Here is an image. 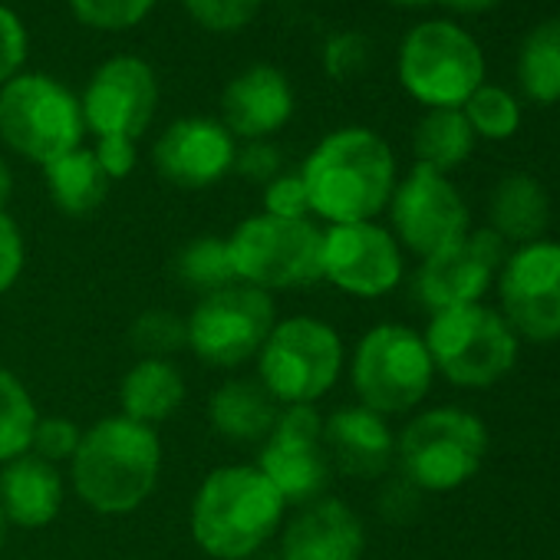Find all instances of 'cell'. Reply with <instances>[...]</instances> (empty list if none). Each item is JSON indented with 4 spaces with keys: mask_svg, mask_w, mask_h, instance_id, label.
<instances>
[{
    "mask_svg": "<svg viewBox=\"0 0 560 560\" xmlns=\"http://www.w3.org/2000/svg\"><path fill=\"white\" fill-rule=\"evenodd\" d=\"M311 214L330 224L376 221L396 191V155L366 126L327 132L301 165Z\"/></svg>",
    "mask_w": 560,
    "mask_h": 560,
    "instance_id": "cell-1",
    "label": "cell"
},
{
    "mask_svg": "<svg viewBox=\"0 0 560 560\" xmlns=\"http://www.w3.org/2000/svg\"><path fill=\"white\" fill-rule=\"evenodd\" d=\"M162 475V439L152 425L122 412L93 422L70 458V485L77 498L106 517L142 508Z\"/></svg>",
    "mask_w": 560,
    "mask_h": 560,
    "instance_id": "cell-2",
    "label": "cell"
},
{
    "mask_svg": "<svg viewBox=\"0 0 560 560\" xmlns=\"http://www.w3.org/2000/svg\"><path fill=\"white\" fill-rule=\"evenodd\" d=\"M288 501L257 465H221L195 491L188 527L214 560L254 557L284 524Z\"/></svg>",
    "mask_w": 560,
    "mask_h": 560,
    "instance_id": "cell-3",
    "label": "cell"
},
{
    "mask_svg": "<svg viewBox=\"0 0 560 560\" xmlns=\"http://www.w3.org/2000/svg\"><path fill=\"white\" fill-rule=\"evenodd\" d=\"M488 425L481 416L439 406L419 412L396 439V462L416 491L448 494L468 485L488 458Z\"/></svg>",
    "mask_w": 560,
    "mask_h": 560,
    "instance_id": "cell-4",
    "label": "cell"
},
{
    "mask_svg": "<svg viewBox=\"0 0 560 560\" xmlns=\"http://www.w3.org/2000/svg\"><path fill=\"white\" fill-rule=\"evenodd\" d=\"M343 340L320 317L277 320L257 353V383L277 406H317L343 373Z\"/></svg>",
    "mask_w": 560,
    "mask_h": 560,
    "instance_id": "cell-5",
    "label": "cell"
},
{
    "mask_svg": "<svg viewBox=\"0 0 560 560\" xmlns=\"http://www.w3.org/2000/svg\"><path fill=\"white\" fill-rule=\"evenodd\" d=\"M224 241L237 284H250L270 294L311 288L324 280V228L314 218L288 221L260 211L244 218Z\"/></svg>",
    "mask_w": 560,
    "mask_h": 560,
    "instance_id": "cell-6",
    "label": "cell"
},
{
    "mask_svg": "<svg viewBox=\"0 0 560 560\" xmlns=\"http://www.w3.org/2000/svg\"><path fill=\"white\" fill-rule=\"evenodd\" d=\"M399 86L425 109H462L485 83V54L455 21L416 24L396 57Z\"/></svg>",
    "mask_w": 560,
    "mask_h": 560,
    "instance_id": "cell-7",
    "label": "cell"
},
{
    "mask_svg": "<svg viewBox=\"0 0 560 560\" xmlns=\"http://www.w3.org/2000/svg\"><path fill=\"white\" fill-rule=\"evenodd\" d=\"M435 373L462 389H488L501 383L521 357V340L501 317L485 304L448 307L432 314L422 334Z\"/></svg>",
    "mask_w": 560,
    "mask_h": 560,
    "instance_id": "cell-8",
    "label": "cell"
},
{
    "mask_svg": "<svg viewBox=\"0 0 560 560\" xmlns=\"http://www.w3.org/2000/svg\"><path fill=\"white\" fill-rule=\"evenodd\" d=\"M80 96L47 73H21L0 86V142L40 168L83 145Z\"/></svg>",
    "mask_w": 560,
    "mask_h": 560,
    "instance_id": "cell-9",
    "label": "cell"
},
{
    "mask_svg": "<svg viewBox=\"0 0 560 560\" xmlns=\"http://www.w3.org/2000/svg\"><path fill=\"white\" fill-rule=\"evenodd\" d=\"M350 380L360 406L380 416H402L429 396L435 366L419 330L380 324L360 337L350 360Z\"/></svg>",
    "mask_w": 560,
    "mask_h": 560,
    "instance_id": "cell-10",
    "label": "cell"
},
{
    "mask_svg": "<svg viewBox=\"0 0 560 560\" xmlns=\"http://www.w3.org/2000/svg\"><path fill=\"white\" fill-rule=\"evenodd\" d=\"M188 324V350L214 370H234L257 360L264 340L277 324V307L267 291L250 284H231L208 298H198Z\"/></svg>",
    "mask_w": 560,
    "mask_h": 560,
    "instance_id": "cell-11",
    "label": "cell"
},
{
    "mask_svg": "<svg viewBox=\"0 0 560 560\" xmlns=\"http://www.w3.org/2000/svg\"><path fill=\"white\" fill-rule=\"evenodd\" d=\"M501 317L517 340H560V241L540 237L514 247L498 270Z\"/></svg>",
    "mask_w": 560,
    "mask_h": 560,
    "instance_id": "cell-12",
    "label": "cell"
},
{
    "mask_svg": "<svg viewBox=\"0 0 560 560\" xmlns=\"http://www.w3.org/2000/svg\"><path fill=\"white\" fill-rule=\"evenodd\" d=\"M254 465L288 504L301 508L324 498L334 481V465L324 445V416L317 406H280Z\"/></svg>",
    "mask_w": 560,
    "mask_h": 560,
    "instance_id": "cell-13",
    "label": "cell"
},
{
    "mask_svg": "<svg viewBox=\"0 0 560 560\" xmlns=\"http://www.w3.org/2000/svg\"><path fill=\"white\" fill-rule=\"evenodd\" d=\"M324 280L357 301H380L399 288L406 273L402 247L389 228L376 221L324 228L320 254Z\"/></svg>",
    "mask_w": 560,
    "mask_h": 560,
    "instance_id": "cell-14",
    "label": "cell"
},
{
    "mask_svg": "<svg viewBox=\"0 0 560 560\" xmlns=\"http://www.w3.org/2000/svg\"><path fill=\"white\" fill-rule=\"evenodd\" d=\"M389 221L399 247L419 257H429L471 231L468 205L455 182L422 165H412V172L396 182Z\"/></svg>",
    "mask_w": 560,
    "mask_h": 560,
    "instance_id": "cell-15",
    "label": "cell"
},
{
    "mask_svg": "<svg viewBox=\"0 0 560 560\" xmlns=\"http://www.w3.org/2000/svg\"><path fill=\"white\" fill-rule=\"evenodd\" d=\"M80 109L86 132L96 139L119 136L139 142L159 109V77L142 57H109L90 77L80 96Z\"/></svg>",
    "mask_w": 560,
    "mask_h": 560,
    "instance_id": "cell-16",
    "label": "cell"
},
{
    "mask_svg": "<svg viewBox=\"0 0 560 560\" xmlns=\"http://www.w3.org/2000/svg\"><path fill=\"white\" fill-rule=\"evenodd\" d=\"M504 257H508V244L491 228L468 231L455 244L422 257V267L416 270L419 304L429 307L432 314L448 307L481 304L498 280Z\"/></svg>",
    "mask_w": 560,
    "mask_h": 560,
    "instance_id": "cell-17",
    "label": "cell"
},
{
    "mask_svg": "<svg viewBox=\"0 0 560 560\" xmlns=\"http://www.w3.org/2000/svg\"><path fill=\"white\" fill-rule=\"evenodd\" d=\"M237 139L211 116H182L162 129L152 145V165L162 182L182 191H201L234 172Z\"/></svg>",
    "mask_w": 560,
    "mask_h": 560,
    "instance_id": "cell-18",
    "label": "cell"
},
{
    "mask_svg": "<svg viewBox=\"0 0 560 560\" xmlns=\"http://www.w3.org/2000/svg\"><path fill=\"white\" fill-rule=\"evenodd\" d=\"M298 96L284 70L254 63L241 70L221 93V122L241 142L270 139L294 116Z\"/></svg>",
    "mask_w": 560,
    "mask_h": 560,
    "instance_id": "cell-19",
    "label": "cell"
},
{
    "mask_svg": "<svg viewBox=\"0 0 560 560\" xmlns=\"http://www.w3.org/2000/svg\"><path fill=\"white\" fill-rule=\"evenodd\" d=\"M363 553L366 527L334 494L301 504L291 521L280 524V560H363Z\"/></svg>",
    "mask_w": 560,
    "mask_h": 560,
    "instance_id": "cell-20",
    "label": "cell"
},
{
    "mask_svg": "<svg viewBox=\"0 0 560 560\" xmlns=\"http://www.w3.org/2000/svg\"><path fill=\"white\" fill-rule=\"evenodd\" d=\"M324 445L334 471L363 481L386 475L396 462V435L386 416L366 406H347L324 419Z\"/></svg>",
    "mask_w": 560,
    "mask_h": 560,
    "instance_id": "cell-21",
    "label": "cell"
},
{
    "mask_svg": "<svg viewBox=\"0 0 560 560\" xmlns=\"http://www.w3.org/2000/svg\"><path fill=\"white\" fill-rule=\"evenodd\" d=\"M63 498L67 478L60 465H50L34 452L0 465V508H4L8 524L40 530L60 517Z\"/></svg>",
    "mask_w": 560,
    "mask_h": 560,
    "instance_id": "cell-22",
    "label": "cell"
},
{
    "mask_svg": "<svg viewBox=\"0 0 560 560\" xmlns=\"http://www.w3.org/2000/svg\"><path fill=\"white\" fill-rule=\"evenodd\" d=\"M550 224V195L540 178L530 172H508L498 178L488 198V228L504 244H530L547 234Z\"/></svg>",
    "mask_w": 560,
    "mask_h": 560,
    "instance_id": "cell-23",
    "label": "cell"
},
{
    "mask_svg": "<svg viewBox=\"0 0 560 560\" xmlns=\"http://www.w3.org/2000/svg\"><path fill=\"white\" fill-rule=\"evenodd\" d=\"M280 406L257 380H224L208 396V422L228 442H264Z\"/></svg>",
    "mask_w": 560,
    "mask_h": 560,
    "instance_id": "cell-24",
    "label": "cell"
},
{
    "mask_svg": "<svg viewBox=\"0 0 560 560\" xmlns=\"http://www.w3.org/2000/svg\"><path fill=\"white\" fill-rule=\"evenodd\" d=\"M188 396L185 376L172 360H139L119 383L122 416L142 425H162L172 419Z\"/></svg>",
    "mask_w": 560,
    "mask_h": 560,
    "instance_id": "cell-25",
    "label": "cell"
},
{
    "mask_svg": "<svg viewBox=\"0 0 560 560\" xmlns=\"http://www.w3.org/2000/svg\"><path fill=\"white\" fill-rule=\"evenodd\" d=\"M44 185H47L50 201L67 218H90L93 211L103 208L113 182L100 168L93 149L80 145V149L54 159L50 165H44Z\"/></svg>",
    "mask_w": 560,
    "mask_h": 560,
    "instance_id": "cell-26",
    "label": "cell"
},
{
    "mask_svg": "<svg viewBox=\"0 0 560 560\" xmlns=\"http://www.w3.org/2000/svg\"><path fill=\"white\" fill-rule=\"evenodd\" d=\"M475 132L462 109H425L412 132L416 165L448 175L462 168L475 152Z\"/></svg>",
    "mask_w": 560,
    "mask_h": 560,
    "instance_id": "cell-27",
    "label": "cell"
},
{
    "mask_svg": "<svg viewBox=\"0 0 560 560\" xmlns=\"http://www.w3.org/2000/svg\"><path fill=\"white\" fill-rule=\"evenodd\" d=\"M517 86L537 106L560 103V18L534 24L517 47Z\"/></svg>",
    "mask_w": 560,
    "mask_h": 560,
    "instance_id": "cell-28",
    "label": "cell"
},
{
    "mask_svg": "<svg viewBox=\"0 0 560 560\" xmlns=\"http://www.w3.org/2000/svg\"><path fill=\"white\" fill-rule=\"evenodd\" d=\"M172 273L185 291H191L198 298H208L214 291L237 284L231 254H228V241L218 234H201V237H191L188 244H182V250L172 260Z\"/></svg>",
    "mask_w": 560,
    "mask_h": 560,
    "instance_id": "cell-29",
    "label": "cell"
},
{
    "mask_svg": "<svg viewBox=\"0 0 560 560\" xmlns=\"http://www.w3.org/2000/svg\"><path fill=\"white\" fill-rule=\"evenodd\" d=\"M40 422L37 402L24 380L0 366V465H8L31 452L34 429Z\"/></svg>",
    "mask_w": 560,
    "mask_h": 560,
    "instance_id": "cell-30",
    "label": "cell"
},
{
    "mask_svg": "<svg viewBox=\"0 0 560 560\" xmlns=\"http://www.w3.org/2000/svg\"><path fill=\"white\" fill-rule=\"evenodd\" d=\"M475 139H488V142H508L517 136L521 129V103L511 90L498 86V83H481L468 103L462 106Z\"/></svg>",
    "mask_w": 560,
    "mask_h": 560,
    "instance_id": "cell-31",
    "label": "cell"
},
{
    "mask_svg": "<svg viewBox=\"0 0 560 560\" xmlns=\"http://www.w3.org/2000/svg\"><path fill=\"white\" fill-rule=\"evenodd\" d=\"M129 343L142 360H172L188 350V324L168 307L142 311L129 327Z\"/></svg>",
    "mask_w": 560,
    "mask_h": 560,
    "instance_id": "cell-32",
    "label": "cell"
},
{
    "mask_svg": "<svg viewBox=\"0 0 560 560\" xmlns=\"http://www.w3.org/2000/svg\"><path fill=\"white\" fill-rule=\"evenodd\" d=\"M155 4L159 0H70V11L90 31L122 34L139 27Z\"/></svg>",
    "mask_w": 560,
    "mask_h": 560,
    "instance_id": "cell-33",
    "label": "cell"
},
{
    "mask_svg": "<svg viewBox=\"0 0 560 560\" xmlns=\"http://www.w3.org/2000/svg\"><path fill=\"white\" fill-rule=\"evenodd\" d=\"M320 63H324V73L337 83L357 80L370 67V37L360 31L330 34L324 50H320Z\"/></svg>",
    "mask_w": 560,
    "mask_h": 560,
    "instance_id": "cell-34",
    "label": "cell"
},
{
    "mask_svg": "<svg viewBox=\"0 0 560 560\" xmlns=\"http://www.w3.org/2000/svg\"><path fill=\"white\" fill-rule=\"evenodd\" d=\"M188 18L211 34H234L247 27L264 0H182Z\"/></svg>",
    "mask_w": 560,
    "mask_h": 560,
    "instance_id": "cell-35",
    "label": "cell"
},
{
    "mask_svg": "<svg viewBox=\"0 0 560 560\" xmlns=\"http://www.w3.org/2000/svg\"><path fill=\"white\" fill-rule=\"evenodd\" d=\"M80 439H83V429L67 419V416H40L37 429H34V442H31V452L50 465H63L77 455L80 448Z\"/></svg>",
    "mask_w": 560,
    "mask_h": 560,
    "instance_id": "cell-36",
    "label": "cell"
},
{
    "mask_svg": "<svg viewBox=\"0 0 560 560\" xmlns=\"http://www.w3.org/2000/svg\"><path fill=\"white\" fill-rule=\"evenodd\" d=\"M31 57V34L21 14L8 4H0V86H8L14 77L24 73Z\"/></svg>",
    "mask_w": 560,
    "mask_h": 560,
    "instance_id": "cell-37",
    "label": "cell"
},
{
    "mask_svg": "<svg viewBox=\"0 0 560 560\" xmlns=\"http://www.w3.org/2000/svg\"><path fill=\"white\" fill-rule=\"evenodd\" d=\"M264 214H270V218H288V221L314 218L301 172H280L277 178H270L264 185Z\"/></svg>",
    "mask_w": 560,
    "mask_h": 560,
    "instance_id": "cell-38",
    "label": "cell"
},
{
    "mask_svg": "<svg viewBox=\"0 0 560 560\" xmlns=\"http://www.w3.org/2000/svg\"><path fill=\"white\" fill-rule=\"evenodd\" d=\"M234 172H237V175H244L247 182L267 185L270 178H277L280 172H284V159H280V149H277L270 139L244 142V145H237Z\"/></svg>",
    "mask_w": 560,
    "mask_h": 560,
    "instance_id": "cell-39",
    "label": "cell"
},
{
    "mask_svg": "<svg viewBox=\"0 0 560 560\" xmlns=\"http://www.w3.org/2000/svg\"><path fill=\"white\" fill-rule=\"evenodd\" d=\"M27 260V244L18 228V221L0 208V298H4L24 273Z\"/></svg>",
    "mask_w": 560,
    "mask_h": 560,
    "instance_id": "cell-40",
    "label": "cell"
},
{
    "mask_svg": "<svg viewBox=\"0 0 560 560\" xmlns=\"http://www.w3.org/2000/svg\"><path fill=\"white\" fill-rule=\"evenodd\" d=\"M93 155L100 162V168L106 172L109 182H122L132 175L139 155H136V142L132 139H119V136H109V139H96L93 145Z\"/></svg>",
    "mask_w": 560,
    "mask_h": 560,
    "instance_id": "cell-41",
    "label": "cell"
},
{
    "mask_svg": "<svg viewBox=\"0 0 560 560\" xmlns=\"http://www.w3.org/2000/svg\"><path fill=\"white\" fill-rule=\"evenodd\" d=\"M435 4L452 11V14H462V18H478V14H488V11L501 8L504 0H435Z\"/></svg>",
    "mask_w": 560,
    "mask_h": 560,
    "instance_id": "cell-42",
    "label": "cell"
},
{
    "mask_svg": "<svg viewBox=\"0 0 560 560\" xmlns=\"http://www.w3.org/2000/svg\"><path fill=\"white\" fill-rule=\"evenodd\" d=\"M11 195H14V172H11V165L4 162V155H0V208H4V211H8Z\"/></svg>",
    "mask_w": 560,
    "mask_h": 560,
    "instance_id": "cell-43",
    "label": "cell"
},
{
    "mask_svg": "<svg viewBox=\"0 0 560 560\" xmlns=\"http://www.w3.org/2000/svg\"><path fill=\"white\" fill-rule=\"evenodd\" d=\"M386 4H393L399 11H422V8H432L435 0H386Z\"/></svg>",
    "mask_w": 560,
    "mask_h": 560,
    "instance_id": "cell-44",
    "label": "cell"
},
{
    "mask_svg": "<svg viewBox=\"0 0 560 560\" xmlns=\"http://www.w3.org/2000/svg\"><path fill=\"white\" fill-rule=\"evenodd\" d=\"M8 517H4V508H0V550H4V544H8Z\"/></svg>",
    "mask_w": 560,
    "mask_h": 560,
    "instance_id": "cell-45",
    "label": "cell"
}]
</instances>
